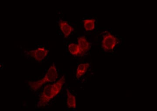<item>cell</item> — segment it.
Wrapping results in <instances>:
<instances>
[{
  "instance_id": "obj_1",
  "label": "cell",
  "mask_w": 157,
  "mask_h": 111,
  "mask_svg": "<svg viewBox=\"0 0 157 111\" xmlns=\"http://www.w3.org/2000/svg\"><path fill=\"white\" fill-rule=\"evenodd\" d=\"M65 81V77L63 76L56 83L48 84L45 86L39 97L37 106L40 108L47 105L48 102L60 92Z\"/></svg>"
},
{
  "instance_id": "obj_9",
  "label": "cell",
  "mask_w": 157,
  "mask_h": 111,
  "mask_svg": "<svg viewBox=\"0 0 157 111\" xmlns=\"http://www.w3.org/2000/svg\"><path fill=\"white\" fill-rule=\"evenodd\" d=\"M83 26L86 31H91L95 27L96 20L94 19H86L83 20Z\"/></svg>"
},
{
  "instance_id": "obj_6",
  "label": "cell",
  "mask_w": 157,
  "mask_h": 111,
  "mask_svg": "<svg viewBox=\"0 0 157 111\" xmlns=\"http://www.w3.org/2000/svg\"><path fill=\"white\" fill-rule=\"evenodd\" d=\"M59 26L62 32L66 37H69L73 30V28L67 21L60 20L59 22Z\"/></svg>"
},
{
  "instance_id": "obj_10",
  "label": "cell",
  "mask_w": 157,
  "mask_h": 111,
  "mask_svg": "<svg viewBox=\"0 0 157 111\" xmlns=\"http://www.w3.org/2000/svg\"><path fill=\"white\" fill-rule=\"evenodd\" d=\"M69 52L73 56L81 55V52L78 44L71 43L68 46Z\"/></svg>"
},
{
  "instance_id": "obj_3",
  "label": "cell",
  "mask_w": 157,
  "mask_h": 111,
  "mask_svg": "<svg viewBox=\"0 0 157 111\" xmlns=\"http://www.w3.org/2000/svg\"><path fill=\"white\" fill-rule=\"evenodd\" d=\"M118 42V40L116 37L109 33H107L103 37L101 46L105 52H110L115 48Z\"/></svg>"
},
{
  "instance_id": "obj_8",
  "label": "cell",
  "mask_w": 157,
  "mask_h": 111,
  "mask_svg": "<svg viewBox=\"0 0 157 111\" xmlns=\"http://www.w3.org/2000/svg\"><path fill=\"white\" fill-rule=\"evenodd\" d=\"M90 64L89 63H82L78 65L76 72V78L79 79L86 73L89 68Z\"/></svg>"
},
{
  "instance_id": "obj_7",
  "label": "cell",
  "mask_w": 157,
  "mask_h": 111,
  "mask_svg": "<svg viewBox=\"0 0 157 111\" xmlns=\"http://www.w3.org/2000/svg\"><path fill=\"white\" fill-rule=\"evenodd\" d=\"M67 105L70 109H75L76 107V96L70 92L68 89H67Z\"/></svg>"
},
{
  "instance_id": "obj_2",
  "label": "cell",
  "mask_w": 157,
  "mask_h": 111,
  "mask_svg": "<svg viewBox=\"0 0 157 111\" xmlns=\"http://www.w3.org/2000/svg\"><path fill=\"white\" fill-rule=\"evenodd\" d=\"M58 76L56 66L53 64L49 67L44 77L37 81H30L29 82V86L33 91H36L45 83L55 82L58 78Z\"/></svg>"
},
{
  "instance_id": "obj_5",
  "label": "cell",
  "mask_w": 157,
  "mask_h": 111,
  "mask_svg": "<svg viewBox=\"0 0 157 111\" xmlns=\"http://www.w3.org/2000/svg\"><path fill=\"white\" fill-rule=\"evenodd\" d=\"M77 42L81 55H84L90 49V44L84 37H79L77 40Z\"/></svg>"
},
{
  "instance_id": "obj_4",
  "label": "cell",
  "mask_w": 157,
  "mask_h": 111,
  "mask_svg": "<svg viewBox=\"0 0 157 111\" xmlns=\"http://www.w3.org/2000/svg\"><path fill=\"white\" fill-rule=\"evenodd\" d=\"M25 53L36 61L40 62L43 60L48 55V50L44 47H39L36 50L25 51Z\"/></svg>"
}]
</instances>
